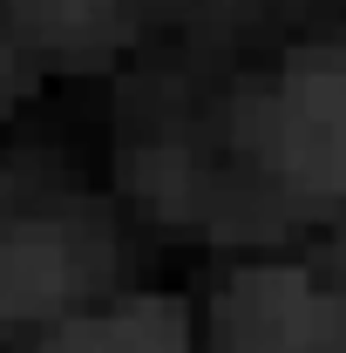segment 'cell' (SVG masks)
<instances>
[{"mask_svg": "<svg viewBox=\"0 0 346 353\" xmlns=\"http://www.w3.org/2000/svg\"><path fill=\"white\" fill-rule=\"evenodd\" d=\"M190 312L176 299H130L109 312H82L48 333V347H183Z\"/></svg>", "mask_w": 346, "mask_h": 353, "instance_id": "277c9868", "label": "cell"}, {"mask_svg": "<svg viewBox=\"0 0 346 353\" xmlns=\"http://www.w3.org/2000/svg\"><path fill=\"white\" fill-rule=\"evenodd\" d=\"M14 88H21V68H14V48L0 41V109L14 102Z\"/></svg>", "mask_w": 346, "mask_h": 353, "instance_id": "8992f818", "label": "cell"}, {"mask_svg": "<svg viewBox=\"0 0 346 353\" xmlns=\"http://www.w3.org/2000/svg\"><path fill=\"white\" fill-rule=\"evenodd\" d=\"M217 319L231 340H258V347H333V340H346V306L326 299L292 265L238 272Z\"/></svg>", "mask_w": 346, "mask_h": 353, "instance_id": "7a4b0ae2", "label": "cell"}, {"mask_svg": "<svg viewBox=\"0 0 346 353\" xmlns=\"http://www.w3.org/2000/svg\"><path fill=\"white\" fill-rule=\"evenodd\" d=\"M82 238L54 218L0 224V326H41L82 285Z\"/></svg>", "mask_w": 346, "mask_h": 353, "instance_id": "3957f363", "label": "cell"}, {"mask_svg": "<svg viewBox=\"0 0 346 353\" xmlns=\"http://www.w3.org/2000/svg\"><path fill=\"white\" fill-rule=\"evenodd\" d=\"M34 41H54V48H82L109 28L116 0H0Z\"/></svg>", "mask_w": 346, "mask_h": 353, "instance_id": "5b68a950", "label": "cell"}, {"mask_svg": "<svg viewBox=\"0 0 346 353\" xmlns=\"http://www.w3.org/2000/svg\"><path fill=\"white\" fill-rule=\"evenodd\" d=\"M258 143L278 170L312 197H346V68L292 61L258 109Z\"/></svg>", "mask_w": 346, "mask_h": 353, "instance_id": "6da1fadb", "label": "cell"}]
</instances>
